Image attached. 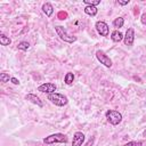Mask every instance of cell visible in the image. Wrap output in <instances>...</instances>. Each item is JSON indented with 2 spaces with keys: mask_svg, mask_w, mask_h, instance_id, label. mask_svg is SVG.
Returning <instances> with one entry per match:
<instances>
[{
  "mask_svg": "<svg viewBox=\"0 0 146 146\" xmlns=\"http://www.w3.org/2000/svg\"><path fill=\"white\" fill-rule=\"evenodd\" d=\"M55 31H56V33H57V35L63 40V41H65V42H67V43H73L75 40H76V36H73V35H71L63 26H55Z\"/></svg>",
  "mask_w": 146,
  "mask_h": 146,
  "instance_id": "6da1fadb",
  "label": "cell"
},
{
  "mask_svg": "<svg viewBox=\"0 0 146 146\" xmlns=\"http://www.w3.org/2000/svg\"><path fill=\"white\" fill-rule=\"evenodd\" d=\"M48 99H49L52 104H55L56 106H64V105H66V104L68 103L67 97H66L65 95L58 94V92H54V94L48 95Z\"/></svg>",
  "mask_w": 146,
  "mask_h": 146,
  "instance_id": "7a4b0ae2",
  "label": "cell"
},
{
  "mask_svg": "<svg viewBox=\"0 0 146 146\" xmlns=\"http://www.w3.org/2000/svg\"><path fill=\"white\" fill-rule=\"evenodd\" d=\"M105 115H106L107 121H108L111 124H113V125H117V124L122 121V114H121L120 112H117V111L108 110V111L105 113Z\"/></svg>",
  "mask_w": 146,
  "mask_h": 146,
  "instance_id": "3957f363",
  "label": "cell"
},
{
  "mask_svg": "<svg viewBox=\"0 0 146 146\" xmlns=\"http://www.w3.org/2000/svg\"><path fill=\"white\" fill-rule=\"evenodd\" d=\"M67 141V137L64 133H54L50 135L46 138H43V143L44 144H56V143H66Z\"/></svg>",
  "mask_w": 146,
  "mask_h": 146,
  "instance_id": "277c9868",
  "label": "cell"
},
{
  "mask_svg": "<svg viewBox=\"0 0 146 146\" xmlns=\"http://www.w3.org/2000/svg\"><path fill=\"white\" fill-rule=\"evenodd\" d=\"M96 57H97V59L100 62V64L105 65L106 67H111V66H112V60H111V58H110L103 50H97Z\"/></svg>",
  "mask_w": 146,
  "mask_h": 146,
  "instance_id": "5b68a950",
  "label": "cell"
},
{
  "mask_svg": "<svg viewBox=\"0 0 146 146\" xmlns=\"http://www.w3.org/2000/svg\"><path fill=\"white\" fill-rule=\"evenodd\" d=\"M96 30L97 32L102 35V36H107L108 33H110V29H108V25L103 22V21H98L96 23Z\"/></svg>",
  "mask_w": 146,
  "mask_h": 146,
  "instance_id": "8992f818",
  "label": "cell"
},
{
  "mask_svg": "<svg viewBox=\"0 0 146 146\" xmlns=\"http://www.w3.org/2000/svg\"><path fill=\"white\" fill-rule=\"evenodd\" d=\"M38 91L40 92H46V94H54L56 91V84L47 82V83H42L38 87Z\"/></svg>",
  "mask_w": 146,
  "mask_h": 146,
  "instance_id": "52a82bcc",
  "label": "cell"
},
{
  "mask_svg": "<svg viewBox=\"0 0 146 146\" xmlns=\"http://www.w3.org/2000/svg\"><path fill=\"white\" fill-rule=\"evenodd\" d=\"M123 39H124V44H125V46H132L133 40H135V30H133L132 27L128 29Z\"/></svg>",
  "mask_w": 146,
  "mask_h": 146,
  "instance_id": "ba28073f",
  "label": "cell"
},
{
  "mask_svg": "<svg viewBox=\"0 0 146 146\" xmlns=\"http://www.w3.org/2000/svg\"><path fill=\"white\" fill-rule=\"evenodd\" d=\"M84 141V135L80 131H76L73 136V141H72V146H82Z\"/></svg>",
  "mask_w": 146,
  "mask_h": 146,
  "instance_id": "9c48e42d",
  "label": "cell"
},
{
  "mask_svg": "<svg viewBox=\"0 0 146 146\" xmlns=\"http://www.w3.org/2000/svg\"><path fill=\"white\" fill-rule=\"evenodd\" d=\"M25 99H26V100H30L31 103H33V104H35V105H38L39 107H42V106H43V104H42V102L40 100V98H39L36 95H34V94H27V95L25 96Z\"/></svg>",
  "mask_w": 146,
  "mask_h": 146,
  "instance_id": "30bf717a",
  "label": "cell"
},
{
  "mask_svg": "<svg viewBox=\"0 0 146 146\" xmlns=\"http://www.w3.org/2000/svg\"><path fill=\"white\" fill-rule=\"evenodd\" d=\"M42 11H43L48 17H50V16L52 15V13H54V8H52L51 3H50V2L43 3V5H42Z\"/></svg>",
  "mask_w": 146,
  "mask_h": 146,
  "instance_id": "8fae6325",
  "label": "cell"
},
{
  "mask_svg": "<svg viewBox=\"0 0 146 146\" xmlns=\"http://www.w3.org/2000/svg\"><path fill=\"white\" fill-rule=\"evenodd\" d=\"M123 38H124V36H123V34H122L120 31H117V30L113 31V32H112V34H111V39H112L114 42H120Z\"/></svg>",
  "mask_w": 146,
  "mask_h": 146,
  "instance_id": "7c38bea8",
  "label": "cell"
},
{
  "mask_svg": "<svg viewBox=\"0 0 146 146\" xmlns=\"http://www.w3.org/2000/svg\"><path fill=\"white\" fill-rule=\"evenodd\" d=\"M84 13L89 16H95L97 14V7L94 6H86L84 7Z\"/></svg>",
  "mask_w": 146,
  "mask_h": 146,
  "instance_id": "4fadbf2b",
  "label": "cell"
},
{
  "mask_svg": "<svg viewBox=\"0 0 146 146\" xmlns=\"http://www.w3.org/2000/svg\"><path fill=\"white\" fill-rule=\"evenodd\" d=\"M73 81H74V74H73L72 72H67L66 75L64 76V82L70 86V84L73 83Z\"/></svg>",
  "mask_w": 146,
  "mask_h": 146,
  "instance_id": "5bb4252c",
  "label": "cell"
},
{
  "mask_svg": "<svg viewBox=\"0 0 146 146\" xmlns=\"http://www.w3.org/2000/svg\"><path fill=\"white\" fill-rule=\"evenodd\" d=\"M0 43L2 46H9L11 43V40L8 36H6L5 34H0Z\"/></svg>",
  "mask_w": 146,
  "mask_h": 146,
  "instance_id": "9a60e30c",
  "label": "cell"
},
{
  "mask_svg": "<svg viewBox=\"0 0 146 146\" xmlns=\"http://www.w3.org/2000/svg\"><path fill=\"white\" fill-rule=\"evenodd\" d=\"M123 24H124V19H123L122 17H117V18H115V19L113 21V25H114L115 27H122Z\"/></svg>",
  "mask_w": 146,
  "mask_h": 146,
  "instance_id": "2e32d148",
  "label": "cell"
},
{
  "mask_svg": "<svg viewBox=\"0 0 146 146\" xmlns=\"http://www.w3.org/2000/svg\"><path fill=\"white\" fill-rule=\"evenodd\" d=\"M17 48H18L19 50H27V49L30 48V43H29L27 41H22V42H19V43L17 44Z\"/></svg>",
  "mask_w": 146,
  "mask_h": 146,
  "instance_id": "e0dca14e",
  "label": "cell"
},
{
  "mask_svg": "<svg viewBox=\"0 0 146 146\" xmlns=\"http://www.w3.org/2000/svg\"><path fill=\"white\" fill-rule=\"evenodd\" d=\"M83 3H86L87 6H94V7H96L97 5L100 3V0H83Z\"/></svg>",
  "mask_w": 146,
  "mask_h": 146,
  "instance_id": "ac0fdd59",
  "label": "cell"
},
{
  "mask_svg": "<svg viewBox=\"0 0 146 146\" xmlns=\"http://www.w3.org/2000/svg\"><path fill=\"white\" fill-rule=\"evenodd\" d=\"M9 79H11V78H9V74H8V73H1V74H0V81H1L2 83L8 82Z\"/></svg>",
  "mask_w": 146,
  "mask_h": 146,
  "instance_id": "d6986e66",
  "label": "cell"
},
{
  "mask_svg": "<svg viewBox=\"0 0 146 146\" xmlns=\"http://www.w3.org/2000/svg\"><path fill=\"white\" fill-rule=\"evenodd\" d=\"M141 145H143V141H129L123 146H141Z\"/></svg>",
  "mask_w": 146,
  "mask_h": 146,
  "instance_id": "ffe728a7",
  "label": "cell"
},
{
  "mask_svg": "<svg viewBox=\"0 0 146 146\" xmlns=\"http://www.w3.org/2000/svg\"><path fill=\"white\" fill-rule=\"evenodd\" d=\"M58 16H59V19H65V18H66V16H67V14H66V13L60 11V13L58 14Z\"/></svg>",
  "mask_w": 146,
  "mask_h": 146,
  "instance_id": "44dd1931",
  "label": "cell"
},
{
  "mask_svg": "<svg viewBox=\"0 0 146 146\" xmlns=\"http://www.w3.org/2000/svg\"><path fill=\"white\" fill-rule=\"evenodd\" d=\"M10 81H11L14 84H18V83H19L18 79H16V78H11V79H10Z\"/></svg>",
  "mask_w": 146,
  "mask_h": 146,
  "instance_id": "7402d4cb",
  "label": "cell"
},
{
  "mask_svg": "<svg viewBox=\"0 0 146 146\" xmlns=\"http://www.w3.org/2000/svg\"><path fill=\"white\" fill-rule=\"evenodd\" d=\"M141 23L146 25V14H143L141 15Z\"/></svg>",
  "mask_w": 146,
  "mask_h": 146,
  "instance_id": "603a6c76",
  "label": "cell"
},
{
  "mask_svg": "<svg viewBox=\"0 0 146 146\" xmlns=\"http://www.w3.org/2000/svg\"><path fill=\"white\" fill-rule=\"evenodd\" d=\"M117 3L121 5V6H124V5H128L129 3V0H127V1H117Z\"/></svg>",
  "mask_w": 146,
  "mask_h": 146,
  "instance_id": "cb8c5ba5",
  "label": "cell"
},
{
  "mask_svg": "<svg viewBox=\"0 0 146 146\" xmlns=\"http://www.w3.org/2000/svg\"><path fill=\"white\" fill-rule=\"evenodd\" d=\"M92 143H94V138H90V139H89V141L87 143V145H86V146H91V145H92Z\"/></svg>",
  "mask_w": 146,
  "mask_h": 146,
  "instance_id": "d4e9b609",
  "label": "cell"
},
{
  "mask_svg": "<svg viewBox=\"0 0 146 146\" xmlns=\"http://www.w3.org/2000/svg\"><path fill=\"white\" fill-rule=\"evenodd\" d=\"M144 137H145V138H146V129H145V130H144Z\"/></svg>",
  "mask_w": 146,
  "mask_h": 146,
  "instance_id": "484cf974",
  "label": "cell"
}]
</instances>
